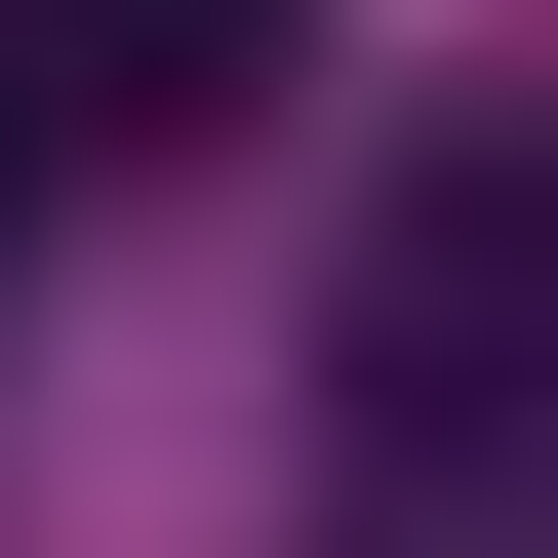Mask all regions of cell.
<instances>
[{
  "label": "cell",
  "instance_id": "6da1fadb",
  "mask_svg": "<svg viewBox=\"0 0 558 558\" xmlns=\"http://www.w3.org/2000/svg\"><path fill=\"white\" fill-rule=\"evenodd\" d=\"M519 279H558L519 160H439V199L360 240V478H399V519H478V478H519Z\"/></svg>",
  "mask_w": 558,
  "mask_h": 558
},
{
  "label": "cell",
  "instance_id": "7a4b0ae2",
  "mask_svg": "<svg viewBox=\"0 0 558 558\" xmlns=\"http://www.w3.org/2000/svg\"><path fill=\"white\" fill-rule=\"evenodd\" d=\"M279 40H319V0H0V81L81 120V160H160V120H240Z\"/></svg>",
  "mask_w": 558,
  "mask_h": 558
},
{
  "label": "cell",
  "instance_id": "3957f363",
  "mask_svg": "<svg viewBox=\"0 0 558 558\" xmlns=\"http://www.w3.org/2000/svg\"><path fill=\"white\" fill-rule=\"evenodd\" d=\"M399 558H478V519H399Z\"/></svg>",
  "mask_w": 558,
  "mask_h": 558
}]
</instances>
